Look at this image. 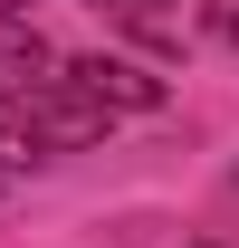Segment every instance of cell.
<instances>
[{"label": "cell", "instance_id": "1", "mask_svg": "<svg viewBox=\"0 0 239 248\" xmlns=\"http://www.w3.org/2000/svg\"><path fill=\"white\" fill-rule=\"evenodd\" d=\"M58 77L86 95V105H105V115H153V105H163V77L134 67V58H58Z\"/></svg>", "mask_w": 239, "mask_h": 248}, {"label": "cell", "instance_id": "2", "mask_svg": "<svg viewBox=\"0 0 239 248\" xmlns=\"http://www.w3.org/2000/svg\"><path fill=\"white\" fill-rule=\"evenodd\" d=\"M96 10H105V19H124V29H144L153 48H182V19L163 10V0H96Z\"/></svg>", "mask_w": 239, "mask_h": 248}, {"label": "cell", "instance_id": "3", "mask_svg": "<svg viewBox=\"0 0 239 248\" xmlns=\"http://www.w3.org/2000/svg\"><path fill=\"white\" fill-rule=\"evenodd\" d=\"M210 29H220V38L239 48V0H210Z\"/></svg>", "mask_w": 239, "mask_h": 248}, {"label": "cell", "instance_id": "4", "mask_svg": "<svg viewBox=\"0 0 239 248\" xmlns=\"http://www.w3.org/2000/svg\"><path fill=\"white\" fill-rule=\"evenodd\" d=\"M0 10H19V0H0Z\"/></svg>", "mask_w": 239, "mask_h": 248}, {"label": "cell", "instance_id": "5", "mask_svg": "<svg viewBox=\"0 0 239 248\" xmlns=\"http://www.w3.org/2000/svg\"><path fill=\"white\" fill-rule=\"evenodd\" d=\"M0 191H10V172H0Z\"/></svg>", "mask_w": 239, "mask_h": 248}]
</instances>
